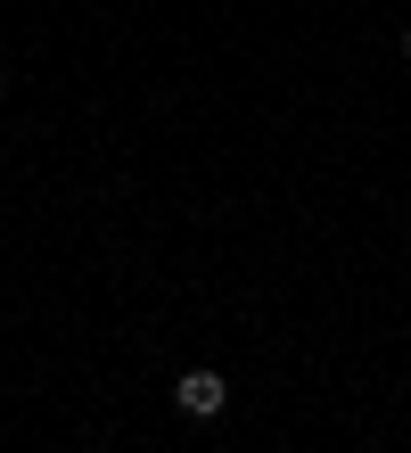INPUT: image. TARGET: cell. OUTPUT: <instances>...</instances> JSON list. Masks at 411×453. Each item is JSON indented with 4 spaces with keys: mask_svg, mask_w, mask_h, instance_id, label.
<instances>
[{
    "mask_svg": "<svg viewBox=\"0 0 411 453\" xmlns=\"http://www.w3.org/2000/svg\"><path fill=\"white\" fill-rule=\"evenodd\" d=\"M173 404L189 412V420H214L231 404V388H223V371H181V388H173Z\"/></svg>",
    "mask_w": 411,
    "mask_h": 453,
    "instance_id": "1",
    "label": "cell"
},
{
    "mask_svg": "<svg viewBox=\"0 0 411 453\" xmlns=\"http://www.w3.org/2000/svg\"><path fill=\"white\" fill-rule=\"evenodd\" d=\"M403 58H411V34H403Z\"/></svg>",
    "mask_w": 411,
    "mask_h": 453,
    "instance_id": "2",
    "label": "cell"
},
{
    "mask_svg": "<svg viewBox=\"0 0 411 453\" xmlns=\"http://www.w3.org/2000/svg\"><path fill=\"white\" fill-rule=\"evenodd\" d=\"M0 91H9V74H0Z\"/></svg>",
    "mask_w": 411,
    "mask_h": 453,
    "instance_id": "3",
    "label": "cell"
}]
</instances>
